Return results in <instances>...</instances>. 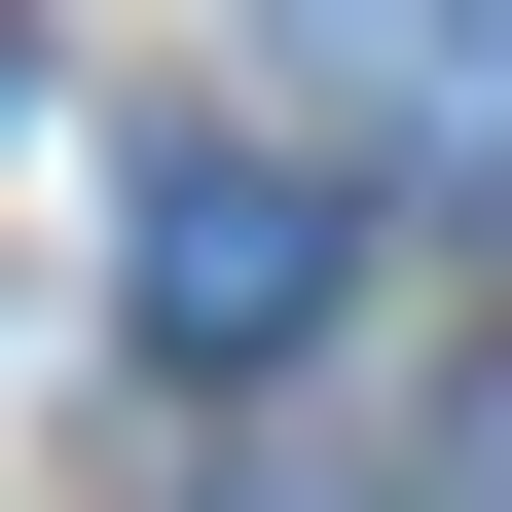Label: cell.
Instances as JSON below:
<instances>
[{"mask_svg":"<svg viewBox=\"0 0 512 512\" xmlns=\"http://www.w3.org/2000/svg\"><path fill=\"white\" fill-rule=\"evenodd\" d=\"M0 110H37V74H0Z\"/></svg>","mask_w":512,"mask_h":512,"instance_id":"cell-3","label":"cell"},{"mask_svg":"<svg viewBox=\"0 0 512 512\" xmlns=\"http://www.w3.org/2000/svg\"><path fill=\"white\" fill-rule=\"evenodd\" d=\"M147 330L183 366H293V330H330V147H183L147 183Z\"/></svg>","mask_w":512,"mask_h":512,"instance_id":"cell-1","label":"cell"},{"mask_svg":"<svg viewBox=\"0 0 512 512\" xmlns=\"http://www.w3.org/2000/svg\"><path fill=\"white\" fill-rule=\"evenodd\" d=\"M293 74H330V147H512V0H293Z\"/></svg>","mask_w":512,"mask_h":512,"instance_id":"cell-2","label":"cell"}]
</instances>
